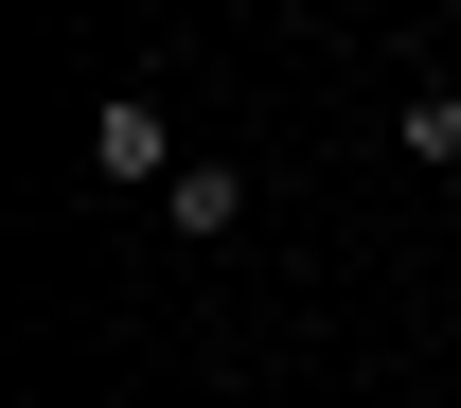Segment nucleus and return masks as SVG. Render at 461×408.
Instances as JSON below:
<instances>
[{
	"label": "nucleus",
	"instance_id": "1",
	"mask_svg": "<svg viewBox=\"0 0 461 408\" xmlns=\"http://www.w3.org/2000/svg\"><path fill=\"white\" fill-rule=\"evenodd\" d=\"M89 177H107V195H177V124H160V89H107V107H89Z\"/></svg>",
	"mask_w": 461,
	"mask_h": 408
},
{
	"label": "nucleus",
	"instance_id": "2",
	"mask_svg": "<svg viewBox=\"0 0 461 408\" xmlns=\"http://www.w3.org/2000/svg\"><path fill=\"white\" fill-rule=\"evenodd\" d=\"M160 213H177L195 249H230V231H249V160H177V195H160Z\"/></svg>",
	"mask_w": 461,
	"mask_h": 408
},
{
	"label": "nucleus",
	"instance_id": "3",
	"mask_svg": "<svg viewBox=\"0 0 461 408\" xmlns=\"http://www.w3.org/2000/svg\"><path fill=\"white\" fill-rule=\"evenodd\" d=\"M391 142H408V177H461V89H408Z\"/></svg>",
	"mask_w": 461,
	"mask_h": 408
},
{
	"label": "nucleus",
	"instance_id": "4",
	"mask_svg": "<svg viewBox=\"0 0 461 408\" xmlns=\"http://www.w3.org/2000/svg\"><path fill=\"white\" fill-rule=\"evenodd\" d=\"M444 18H461V0H444Z\"/></svg>",
	"mask_w": 461,
	"mask_h": 408
}]
</instances>
